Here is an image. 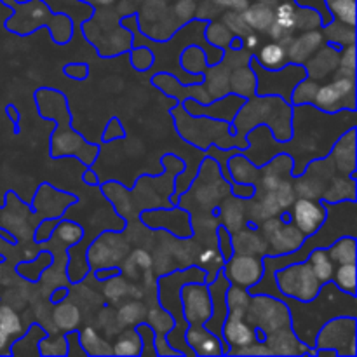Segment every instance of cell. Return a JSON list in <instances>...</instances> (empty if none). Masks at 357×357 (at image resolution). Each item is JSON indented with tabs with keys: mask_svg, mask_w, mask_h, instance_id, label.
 I'll use <instances>...</instances> for the list:
<instances>
[{
	"mask_svg": "<svg viewBox=\"0 0 357 357\" xmlns=\"http://www.w3.org/2000/svg\"><path fill=\"white\" fill-rule=\"evenodd\" d=\"M2 261H3V257H0V264H2Z\"/></svg>",
	"mask_w": 357,
	"mask_h": 357,
	"instance_id": "38",
	"label": "cell"
},
{
	"mask_svg": "<svg viewBox=\"0 0 357 357\" xmlns=\"http://www.w3.org/2000/svg\"><path fill=\"white\" fill-rule=\"evenodd\" d=\"M274 278L279 293L282 296L302 300V302L312 300L323 286V282L314 274L309 260L302 261V264L286 265V267L275 271Z\"/></svg>",
	"mask_w": 357,
	"mask_h": 357,
	"instance_id": "4",
	"label": "cell"
},
{
	"mask_svg": "<svg viewBox=\"0 0 357 357\" xmlns=\"http://www.w3.org/2000/svg\"><path fill=\"white\" fill-rule=\"evenodd\" d=\"M330 159L340 176H351L356 173V128H349L344 136L335 142Z\"/></svg>",
	"mask_w": 357,
	"mask_h": 357,
	"instance_id": "14",
	"label": "cell"
},
{
	"mask_svg": "<svg viewBox=\"0 0 357 357\" xmlns=\"http://www.w3.org/2000/svg\"><path fill=\"white\" fill-rule=\"evenodd\" d=\"M248 63L257 77V96H279L286 103H291L293 89L307 79L305 66L300 63H286L282 68L267 70L257 61L255 54H251Z\"/></svg>",
	"mask_w": 357,
	"mask_h": 357,
	"instance_id": "2",
	"label": "cell"
},
{
	"mask_svg": "<svg viewBox=\"0 0 357 357\" xmlns=\"http://www.w3.org/2000/svg\"><path fill=\"white\" fill-rule=\"evenodd\" d=\"M122 271L119 267H110V268H101V271L96 272V279L98 281H105V279H112L121 275Z\"/></svg>",
	"mask_w": 357,
	"mask_h": 357,
	"instance_id": "35",
	"label": "cell"
},
{
	"mask_svg": "<svg viewBox=\"0 0 357 357\" xmlns=\"http://www.w3.org/2000/svg\"><path fill=\"white\" fill-rule=\"evenodd\" d=\"M56 236L61 239V243L65 244H77L84 239L86 232H84V227L75 223L73 220H63L56 225L54 229Z\"/></svg>",
	"mask_w": 357,
	"mask_h": 357,
	"instance_id": "25",
	"label": "cell"
},
{
	"mask_svg": "<svg viewBox=\"0 0 357 357\" xmlns=\"http://www.w3.org/2000/svg\"><path fill=\"white\" fill-rule=\"evenodd\" d=\"M274 23L286 31H291L296 26V7L293 0H284L275 7Z\"/></svg>",
	"mask_w": 357,
	"mask_h": 357,
	"instance_id": "26",
	"label": "cell"
},
{
	"mask_svg": "<svg viewBox=\"0 0 357 357\" xmlns=\"http://www.w3.org/2000/svg\"><path fill=\"white\" fill-rule=\"evenodd\" d=\"M199 264H201L202 268L206 271V284H209V282L216 278V274L223 268L225 260H223V257L220 255L218 250H215V248H206V250L201 251V255H199Z\"/></svg>",
	"mask_w": 357,
	"mask_h": 357,
	"instance_id": "22",
	"label": "cell"
},
{
	"mask_svg": "<svg viewBox=\"0 0 357 357\" xmlns=\"http://www.w3.org/2000/svg\"><path fill=\"white\" fill-rule=\"evenodd\" d=\"M317 82L312 79H305L298 84V86L293 89L291 93V105H300V103H312L314 94L317 91Z\"/></svg>",
	"mask_w": 357,
	"mask_h": 357,
	"instance_id": "28",
	"label": "cell"
},
{
	"mask_svg": "<svg viewBox=\"0 0 357 357\" xmlns=\"http://www.w3.org/2000/svg\"><path fill=\"white\" fill-rule=\"evenodd\" d=\"M264 237L268 244V255H286L298 250L305 236L291 222H282L281 218H267L261 227Z\"/></svg>",
	"mask_w": 357,
	"mask_h": 357,
	"instance_id": "9",
	"label": "cell"
},
{
	"mask_svg": "<svg viewBox=\"0 0 357 357\" xmlns=\"http://www.w3.org/2000/svg\"><path fill=\"white\" fill-rule=\"evenodd\" d=\"M344 51V49H342ZM354 44L349 45V49H345L342 52L340 59V70H338L337 77H347V79H356V56H354Z\"/></svg>",
	"mask_w": 357,
	"mask_h": 357,
	"instance_id": "30",
	"label": "cell"
},
{
	"mask_svg": "<svg viewBox=\"0 0 357 357\" xmlns=\"http://www.w3.org/2000/svg\"><path fill=\"white\" fill-rule=\"evenodd\" d=\"M244 314H246V309H243V307L229 309V316H227L222 328V338L229 345V352L234 349L246 347L255 342H265L264 331L260 328L251 326Z\"/></svg>",
	"mask_w": 357,
	"mask_h": 357,
	"instance_id": "7",
	"label": "cell"
},
{
	"mask_svg": "<svg viewBox=\"0 0 357 357\" xmlns=\"http://www.w3.org/2000/svg\"><path fill=\"white\" fill-rule=\"evenodd\" d=\"M185 340L194 356H229V345L206 330L204 324H190Z\"/></svg>",
	"mask_w": 357,
	"mask_h": 357,
	"instance_id": "13",
	"label": "cell"
},
{
	"mask_svg": "<svg viewBox=\"0 0 357 357\" xmlns=\"http://www.w3.org/2000/svg\"><path fill=\"white\" fill-rule=\"evenodd\" d=\"M357 317H335L319 330L316 337V349H333L338 357L357 354Z\"/></svg>",
	"mask_w": 357,
	"mask_h": 357,
	"instance_id": "5",
	"label": "cell"
},
{
	"mask_svg": "<svg viewBox=\"0 0 357 357\" xmlns=\"http://www.w3.org/2000/svg\"><path fill=\"white\" fill-rule=\"evenodd\" d=\"M244 21L248 23V26L267 31L268 26L274 23V10L267 3H258L244 13Z\"/></svg>",
	"mask_w": 357,
	"mask_h": 357,
	"instance_id": "21",
	"label": "cell"
},
{
	"mask_svg": "<svg viewBox=\"0 0 357 357\" xmlns=\"http://www.w3.org/2000/svg\"><path fill=\"white\" fill-rule=\"evenodd\" d=\"M244 317L251 326L260 328L265 337L282 328L291 326L288 305L281 298L272 295H251Z\"/></svg>",
	"mask_w": 357,
	"mask_h": 357,
	"instance_id": "3",
	"label": "cell"
},
{
	"mask_svg": "<svg viewBox=\"0 0 357 357\" xmlns=\"http://www.w3.org/2000/svg\"><path fill=\"white\" fill-rule=\"evenodd\" d=\"M63 72H65L70 79L84 80L87 77V73H89V66H87L86 63H72V65L65 66Z\"/></svg>",
	"mask_w": 357,
	"mask_h": 357,
	"instance_id": "33",
	"label": "cell"
},
{
	"mask_svg": "<svg viewBox=\"0 0 357 357\" xmlns=\"http://www.w3.org/2000/svg\"><path fill=\"white\" fill-rule=\"evenodd\" d=\"M79 338L87 356L112 354V349H108L107 344L103 340H100L96 330H93V328H84V331L79 333Z\"/></svg>",
	"mask_w": 357,
	"mask_h": 357,
	"instance_id": "24",
	"label": "cell"
},
{
	"mask_svg": "<svg viewBox=\"0 0 357 357\" xmlns=\"http://www.w3.org/2000/svg\"><path fill=\"white\" fill-rule=\"evenodd\" d=\"M142 337L136 330H124L115 340L112 354L115 356H142Z\"/></svg>",
	"mask_w": 357,
	"mask_h": 357,
	"instance_id": "20",
	"label": "cell"
},
{
	"mask_svg": "<svg viewBox=\"0 0 357 357\" xmlns=\"http://www.w3.org/2000/svg\"><path fill=\"white\" fill-rule=\"evenodd\" d=\"M357 237L352 236H342L328 248L330 258L333 260L335 265L344 264H356L357 258Z\"/></svg>",
	"mask_w": 357,
	"mask_h": 357,
	"instance_id": "17",
	"label": "cell"
},
{
	"mask_svg": "<svg viewBox=\"0 0 357 357\" xmlns=\"http://www.w3.org/2000/svg\"><path fill=\"white\" fill-rule=\"evenodd\" d=\"M181 307L188 324H204L211 316V295L206 282H185Z\"/></svg>",
	"mask_w": 357,
	"mask_h": 357,
	"instance_id": "10",
	"label": "cell"
},
{
	"mask_svg": "<svg viewBox=\"0 0 357 357\" xmlns=\"http://www.w3.org/2000/svg\"><path fill=\"white\" fill-rule=\"evenodd\" d=\"M288 305L291 317V330L307 347L316 345V337L321 328L335 317H357V295H349L337 288L333 281L321 286L319 293L309 302L278 296Z\"/></svg>",
	"mask_w": 357,
	"mask_h": 357,
	"instance_id": "1",
	"label": "cell"
},
{
	"mask_svg": "<svg viewBox=\"0 0 357 357\" xmlns=\"http://www.w3.org/2000/svg\"><path fill=\"white\" fill-rule=\"evenodd\" d=\"M291 206V223L305 237L317 232L326 220V206L323 204V201L298 197L293 201Z\"/></svg>",
	"mask_w": 357,
	"mask_h": 357,
	"instance_id": "11",
	"label": "cell"
},
{
	"mask_svg": "<svg viewBox=\"0 0 357 357\" xmlns=\"http://www.w3.org/2000/svg\"><path fill=\"white\" fill-rule=\"evenodd\" d=\"M68 296V288H58L52 291L51 295V303L52 305H59L61 302H65V298Z\"/></svg>",
	"mask_w": 357,
	"mask_h": 357,
	"instance_id": "36",
	"label": "cell"
},
{
	"mask_svg": "<svg viewBox=\"0 0 357 357\" xmlns=\"http://www.w3.org/2000/svg\"><path fill=\"white\" fill-rule=\"evenodd\" d=\"M309 264L312 265V271L316 274V278L319 279L321 282L331 281L335 272V264L330 258V253H328V248H316V250L310 251L309 255Z\"/></svg>",
	"mask_w": 357,
	"mask_h": 357,
	"instance_id": "18",
	"label": "cell"
},
{
	"mask_svg": "<svg viewBox=\"0 0 357 357\" xmlns=\"http://www.w3.org/2000/svg\"><path fill=\"white\" fill-rule=\"evenodd\" d=\"M23 333L20 316L10 307L0 303V354H10V340Z\"/></svg>",
	"mask_w": 357,
	"mask_h": 357,
	"instance_id": "15",
	"label": "cell"
},
{
	"mask_svg": "<svg viewBox=\"0 0 357 357\" xmlns=\"http://www.w3.org/2000/svg\"><path fill=\"white\" fill-rule=\"evenodd\" d=\"M54 319H56V323H58L59 330L65 331V333H68V331L75 330L77 323L80 321V314L73 305H61L56 309Z\"/></svg>",
	"mask_w": 357,
	"mask_h": 357,
	"instance_id": "27",
	"label": "cell"
},
{
	"mask_svg": "<svg viewBox=\"0 0 357 357\" xmlns=\"http://www.w3.org/2000/svg\"><path fill=\"white\" fill-rule=\"evenodd\" d=\"M255 58L260 63L264 68L267 70H278L282 68L288 61V52H286V47L279 42H268L258 52H255Z\"/></svg>",
	"mask_w": 357,
	"mask_h": 357,
	"instance_id": "16",
	"label": "cell"
},
{
	"mask_svg": "<svg viewBox=\"0 0 357 357\" xmlns=\"http://www.w3.org/2000/svg\"><path fill=\"white\" fill-rule=\"evenodd\" d=\"M132 261H135L136 265H139L142 268L152 267V257H150L145 250L132 251Z\"/></svg>",
	"mask_w": 357,
	"mask_h": 357,
	"instance_id": "34",
	"label": "cell"
},
{
	"mask_svg": "<svg viewBox=\"0 0 357 357\" xmlns=\"http://www.w3.org/2000/svg\"><path fill=\"white\" fill-rule=\"evenodd\" d=\"M135 330L138 331L139 337H142V356H157L155 351V331L150 326L146 321H142L135 326Z\"/></svg>",
	"mask_w": 357,
	"mask_h": 357,
	"instance_id": "29",
	"label": "cell"
},
{
	"mask_svg": "<svg viewBox=\"0 0 357 357\" xmlns=\"http://www.w3.org/2000/svg\"><path fill=\"white\" fill-rule=\"evenodd\" d=\"M264 257L257 255H239L234 253L223 265L222 272L232 286L250 289L264 278Z\"/></svg>",
	"mask_w": 357,
	"mask_h": 357,
	"instance_id": "8",
	"label": "cell"
},
{
	"mask_svg": "<svg viewBox=\"0 0 357 357\" xmlns=\"http://www.w3.org/2000/svg\"><path fill=\"white\" fill-rule=\"evenodd\" d=\"M258 42H260V37H257V35H248V37L243 38V44L246 45L250 51H255V49L258 47Z\"/></svg>",
	"mask_w": 357,
	"mask_h": 357,
	"instance_id": "37",
	"label": "cell"
},
{
	"mask_svg": "<svg viewBox=\"0 0 357 357\" xmlns=\"http://www.w3.org/2000/svg\"><path fill=\"white\" fill-rule=\"evenodd\" d=\"M331 281L337 284L338 289L349 295H356V264L337 265Z\"/></svg>",
	"mask_w": 357,
	"mask_h": 357,
	"instance_id": "23",
	"label": "cell"
},
{
	"mask_svg": "<svg viewBox=\"0 0 357 357\" xmlns=\"http://www.w3.org/2000/svg\"><path fill=\"white\" fill-rule=\"evenodd\" d=\"M66 337V345H68V351H66V356H87L86 351H84L82 344H80L79 331L72 330L68 333H65Z\"/></svg>",
	"mask_w": 357,
	"mask_h": 357,
	"instance_id": "32",
	"label": "cell"
},
{
	"mask_svg": "<svg viewBox=\"0 0 357 357\" xmlns=\"http://www.w3.org/2000/svg\"><path fill=\"white\" fill-rule=\"evenodd\" d=\"M312 105L326 114L356 110V79L335 77L331 82L317 87Z\"/></svg>",
	"mask_w": 357,
	"mask_h": 357,
	"instance_id": "6",
	"label": "cell"
},
{
	"mask_svg": "<svg viewBox=\"0 0 357 357\" xmlns=\"http://www.w3.org/2000/svg\"><path fill=\"white\" fill-rule=\"evenodd\" d=\"M216 239H218V251L223 257V260H229L234 255V239L232 232L227 227L218 225L216 227Z\"/></svg>",
	"mask_w": 357,
	"mask_h": 357,
	"instance_id": "31",
	"label": "cell"
},
{
	"mask_svg": "<svg viewBox=\"0 0 357 357\" xmlns=\"http://www.w3.org/2000/svg\"><path fill=\"white\" fill-rule=\"evenodd\" d=\"M209 295H211V316L204 323V328L208 331H211L215 337L222 338V328L225 323L227 316H229V302H227V291L230 288L229 279L225 278L222 271L216 274V278L213 279L208 284Z\"/></svg>",
	"mask_w": 357,
	"mask_h": 357,
	"instance_id": "12",
	"label": "cell"
},
{
	"mask_svg": "<svg viewBox=\"0 0 357 357\" xmlns=\"http://www.w3.org/2000/svg\"><path fill=\"white\" fill-rule=\"evenodd\" d=\"M324 6L333 17V23L356 26V0H324Z\"/></svg>",
	"mask_w": 357,
	"mask_h": 357,
	"instance_id": "19",
	"label": "cell"
}]
</instances>
